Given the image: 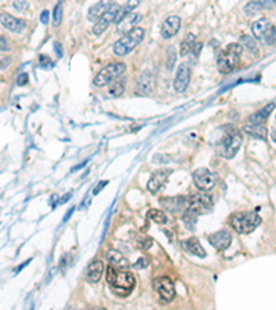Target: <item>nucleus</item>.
Masks as SVG:
<instances>
[{
  "label": "nucleus",
  "instance_id": "nucleus-17",
  "mask_svg": "<svg viewBox=\"0 0 276 310\" xmlns=\"http://www.w3.org/2000/svg\"><path fill=\"white\" fill-rule=\"evenodd\" d=\"M168 175H170V171H164V170H159V171H155L152 174V177L148 181V185H146V189L150 192V193H157V192L162 189L163 186L166 185L167 182Z\"/></svg>",
  "mask_w": 276,
  "mask_h": 310
},
{
  "label": "nucleus",
  "instance_id": "nucleus-5",
  "mask_svg": "<svg viewBox=\"0 0 276 310\" xmlns=\"http://www.w3.org/2000/svg\"><path fill=\"white\" fill-rule=\"evenodd\" d=\"M252 33L258 42L264 43L267 46H276V25L268 19L261 18L254 21L252 25Z\"/></svg>",
  "mask_w": 276,
  "mask_h": 310
},
{
  "label": "nucleus",
  "instance_id": "nucleus-43",
  "mask_svg": "<svg viewBox=\"0 0 276 310\" xmlns=\"http://www.w3.org/2000/svg\"><path fill=\"white\" fill-rule=\"evenodd\" d=\"M8 50V46H7V40L4 39V36H1V51H6Z\"/></svg>",
  "mask_w": 276,
  "mask_h": 310
},
{
  "label": "nucleus",
  "instance_id": "nucleus-31",
  "mask_svg": "<svg viewBox=\"0 0 276 310\" xmlns=\"http://www.w3.org/2000/svg\"><path fill=\"white\" fill-rule=\"evenodd\" d=\"M240 44H242V46H245L247 50H250V51H253L254 54H258L257 44H256V40L253 39L252 36H249V35L242 36V37H240Z\"/></svg>",
  "mask_w": 276,
  "mask_h": 310
},
{
  "label": "nucleus",
  "instance_id": "nucleus-7",
  "mask_svg": "<svg viewBox=\"0 0 276 310\" xmlns=\"http://www.w3.org/2000/svg\"><path fill=\"white\" fill-rule=\"evenodd\" d=\"M213 206H214V200H213V197L210 195H206V193L193 195L192 197H189V206H188L186 211H189L191 214L199 216V215L211 212Z\"/></svg>",
  "mask_w": 276,
  "mask_h": 310
},
{
  "label": "nucleus",
  "instance_id": "nucleus-13",
  "mask_svg": "<svg viewBox=\"0 0 276 310\" xmlns=\"http://www.w3.org/2000/svg\"><path fill=\"white\" fill-rule=\"evenodd\" d=\"M191 82V66L188 64H181L177 69L174 79V89L177 93H184Z\"/></svg>",
  "mask_w": 276,
  "mask_h": 310
},
{
  "label": "nucleus",
  "instance_id": "nucleus-37",
  "mask_svg": "<svg viewBox=\"0 0 276 310\" xmlns=\"http://www.w3.org/2000/svg\"><path fill=\"white\" fill-rule=\"evenodd\" d=\"M28 73H21L18 78H17V84L18 86H25V84L28 83Z\"/></svg>",
  "mask_w": 276,
  "mask_h": 310
},
{
  "label": "nucleus",
  "instance_id": "nucleus-42",
  "mask_svg": "<svg viewBox=\"0 0 276 310\" xmlns=\"http://www.w3.org/2000/svg\"><path fill=\"white\" fill-rule=\"evenodd\" d=\"M71 197H72V193H66V195H64V196L60 199V204H65Z\"/></svg>",
  "mask_w": 276,
  "mask_h": 310
},
{
  "label": "nucleus",
  "instance_id": "nucleus-16",
  "mask_svg": "<svg viewBox=\"0 0 276 310\" xmlns=\"http://www.w3.org/2000/svg\"><path fill=\"white\" fill-rule=\"evenodd\" d=\"M181 28V18L178 15H170L164 19V22L162 24L160 28V35L163 39H170L174 35H177V32Z\"/></svg>",
  "mask_w": 276,
  "mask_h": 310
},
{
  "label": "nucleus",
  "instance_id": "nucleus-30",
  "mask_svg": "<svg viewBox=\"0 0 276 310\" xmlns=\"http://www.w3.org/2000/svg\"><path fill=\"white\" fill-rule=\"evenodd\" d=\"M109 96L115 97V98H118L120 97L123 93H125V83L122 82V80H116L114 83L109 86Z\"/></svg>",
  "mask_w": 276,
  "mask_h": 310
},
{
  "label": "nucleus",
  "instance_id": "nucleus-27",
  "mask_svg": "<svg viewBox=\"0 0 276 310\" xmlns=\"http://www.w3.org/2000/svg\"><path fill=\"white\" fill-rule=\"evenodd\" d=\"M196 37L193 33H188L185 36V39H184V42L181 43V48H180V54L182 57H185L188 54L191 53L195 47V44H196Z\"/></svg>",
  "mask_w": 276,
  "mask_h": 310
},
{
  "label": "nucleus",
  "instance_id": "nucleus-15",
  "mask_svg": "<svg viewBox=\"0 0 276 310\" xmlns=\"http://www.w3.org/2000/svg\"><path fill=\"white\" fill-rule=\"evenodd\" d=\"M155 87V78L152 75V72L144 71L141 73V76L137 80V94L139 96H148L152 93V90Z\"/></svg>",
  "mask_w": 276,
  "mask_h": 310
},
{
  "label": "nucleus",
  "instance_id": "nucleus-1",
  "mask_svg": "<svg viewBox=\"0 0 276 310\" xmlns=\"http://www.w3.org/2000/svg\"><path fill=\"white\" fill-rule=\"evenodd\" d=\"M107 281L111 284L112 291L120 297L129 295L136 286V279L133 273L125 272L122 269H116L114 266H109L107 269Z\"/></svg>",
  "mask_w": 276,
  "mask_h": 310
},
{
  "label": "nucleus",
  "instance_id": "nucleus-40",
  "mask_svg": "<svg viewBox=\"0 0 276 310\" xmlns=\"http://www.w3.org/2000/svg\"><path fill=\"white\" fill-rule=\"evenodd\" d=\"M40 64H42V66L51 65V61L48 60L46 55H40Z\"/></svg>",
  "mask_w": 276,
  "mask_h": 310
},
{
  "label": "nucleus",
  "instance_id": "nucleus-21",
  "mask_svg": "<svg viewBox=\"0 0 276 310\" xmlns=\"http://www.w3.org/2000/svg\"><path fill=\"white\" fill-rule=\"evenodd\" d=\"M105 270V266H104V262L102 261H94L89 265V268L86 270V280L94 284V283H98L100 279L102 277V273Z\"/></svg>",
  "mask_w": 276,
  "mask_h": 310
},
{
  "label": "nucleus",
  "instance_id": "nucleus-33",
  "mask_svg": "<svg viewBox=\"0 0 276 310\" xmlns=\"http://www.w3.org/2000/svg\"><path fill=\"white\" fill-rule=\"evenodd\" d=\"M182 219H184V225H185L189 230H193L195 226H196V219H198V216L191 214L189 211H185V212H184V218H182Z\"/></svg>",
  "mask_w": 276,
  "mask_h": 310
},
{
  "label": "nucleus",
  "instance_id": "nucleus-39",
  "mask_svg": "<svg viewBox=\"0 0 276 310\" xmlns=\"http://www.w3.org/2000/svg\"><path fill=\"white\" fill-rule=\"evenodd\" d=\"M107 185H108V181H101V182L97 185L96 189L93 191V195H97V193H100V192L102 191V188H104V186H107Z\"/></svg>",
  "mask_w": 276,
  "mask_h": 310
},
{
  "label": "nucleus",
  "instance_id": "nucleus-24",
  "mask_svg": "<svg viewBox=\"0 0 276 310\" xmlns=\"http://www.w3.org/2000/svg\"><path fill=\"white\" fill-rule=\"evenodd\" d=\"M243 131L246 132L247 135H250L253 138H257V139H263L267 141L268 138V130L264 124H249L243 127Z\"/></svg>",
  "mask_w": 276,
  "mask_h": 310
},
{
  "label": "nucleus",
  "instance_id": "nucleus-36",
  "mask_svg": "<svg viewBox=\"0 0 276 310\" xmlns=\"http://www.w3.org/2000/svg\"><path fill=\"white\" fill-rule=\"evenodd\" d=\"M148 265H149V263H148V261H146V258H139V259H138L137 262L134 263L133 266H134L136 269H145Z\"/></svg>",
  "mask_w": 276,
  "mask_h": 310
},
{
  "label": "nucleus",
  "instance_id": "nucleus-14",
  "mask_svg": "<svg viewBox=\"0 0 276 310\" xmlns=\"http://www.w3.org/2000/svg\"><path fill=\"white\" fill-rule=\"evenodd\" d=\"M231 241H232V234L228 230H218L209 236V243L218 251L227 250L231 245Z\"/></svg>",
  "mask_w": 276,
  "mask_h": 310
},
{
  "label": "nucleus",
  "instance_id": "nucleus-48",
  "mask_svg": "<svg viewBox=\"0 0 276 310\" xmlns=\"http://www.w3.org/2000/svg\"><path fill=\"white\" fill-rule=\"evenodd\" d=\"M58 1H60V3H61V1H62V0H58Z\"/></svg>",
  "mask_w": 276,
  "mask_h": 310
},
{
  "label": "nucleus",
  "instance_id": "nucleus-3",
  "mask_svg": "<svg viewBox=\"0 0 276 310\" xmlns=\"http://www.w3.org/2000/svg\"><path fill=\"white\" fill-rule=\"evenodd\" d=\"M261 223V216L254 211L236 212L231 216V226L240 234H250Z\"/></svg>",
  "mask_w": 276,
  "mask_h": 310
},
{
  "label": "nucleus",
  "instance_id": "nucleus-4",
  "mask_svg": "<svg viewBox=\"0 0 276 310\" xmlns=\"http://www.w3.org/2000/svg\"><path fill=\"white\" fill-rule=\"evenodd\" d=\"M145 30L142 28H134L132 32H129L127 35H123L118 42L114 44V53L119 57L127 55L137 47L139 43L144 40Z\"/></svg>",
  "mask_w": 276,
  "mask_h": 310
},
{
  "label": "nucleus",
  "instance_id": "nucleus-20",
  "mask_svg": "<svg viewBox=\"0 0 276 310\" xmlns=\"http://www.w3.org/2000/svg\"><path fill=\"white\" fill-rule=\"evenodd\" d=\"M112 4H114V3H112L111 0H100L97 4H94V6L89 10V12H87V19L91 21V22H97L105 12L108 11L109 7L112 6Z\"/></svg>",
  "mask_w": 276,
  "mask_h": 310
},
{
  "label": "nucleus",
  "instance_id": "nucleus-28",
  "mask_svg": "<svg viewBox=\"0 0 276 310\" xmlns=\"http://www.w3.org/2000/svg\"><path fill=\"white\" fill-rule=\"evenodd\" d=\"M134 244L139 250H149L152 244H153V240L150 239L149 236H145V234H138L134 239Z\"/></svg>",
  "mask_w": 276,
  "mask_h": 310
},
{
  "label": "nucleus",
  "instance_id": "nucleus-38",
  "mask_svg": "<svg viewBox=\"0 0 276 310\" xmlns=\"http://www.w3.org/2000/svg\"><path fill=\"white\" fill-rule=\"evenodd\" d=\"M48 18H50V12H48V10H43L42 14H40V21H42V24H48Z\"/></svg>",
  "mask_w": 276,
  "mask_h": 310
},
{
  "label": "nucleus",
  "instance_id": "nucleus-8",
  "mask_svg": "<svg viewBox=\"0 0 276 310\" xmlns=\"http://www.w3.org/2000/svg\"><path fill=\"white\" fill-rule=\"evenodd\" d=\"M242 142H243V139H242L240 132L236 128H231V131L227 132V138H225V141L222 143V157H225V159L235 157V155L239 152Z\"/></svg>",
  "mask_w": 276,
  "mask_h": 310
},
{
  "label": "nucleus",
  "instance_id": "nucleus-19",
  "mask_svg": "<svg viewBox=\"0 0 276 310\" xmlns=\"http://www.w3.org/2000/svg\"><path fill=\"white\" fill-rule=\"evenodd\" d=\"M0 21H1V25H3L6 29L11 30V32H15V33H21V32L25 29V26H26L24 19L12 17L10 14H7V12H1V14H0Z\"/></svg>",
  "mask_w": 276,
  "mask_h": 310
},
{
  "label": "nucleus",
  "instance_id": "nucleus-25",
  "mask_svg": "<svg viewBox=\"0 0 276 310\" xmlns=\"http://www.w3.org/2000/svg\"><path fill=\"white\" fill-rule=\"evenodd\" d=\"M184 245H185V248L191 254H193V255H196V257L199 258H204L206 257V251H204V248L202 247V244H200V241H199L196 237H191V239H188L184 243Z\"/></svg>",
  "mask_w": 276,
  "mask_h": 310
},
{
  "label": "nucleus",
  "instance_id": "nucleus-11",
  "mask_svg": "<svg viewBox=\"0 0 276 310\" xmlns=\"http://www.w3.org/2000/svg\"><path fill=\"white\" fill-rule=\"evenodd\" d=\"M153 287H155V290H156L157 294H159V297H160L163 301L170 302V301L174 299L175 287L174 283L171 281V279H168L166 276L159 277V279H156L155 283H153Z\"/></svg>",
  "mask_w": 276,
  "mask_h": 310
},
{
  "label": "nucleus",
  "instance_id": "nucleus-22",
  "mask_svg": "<svg viewBox=\"0 0 276 310\" xmlns=\"http://www.w3.org/2000/svg\"><path fill=\"white\" fill-rule=\"evenodd\" d=\"M275 102H271L268 105H265L261 110H258L256 113H253L250 117H249V123L250 124H265V121L268 120V117L272 113V110L275 109Z\"/></svg>",
  "mask_w": 276,
  "mask_h": 310
},
{
  "label": "nucleus",
  "instance_id": "nucleus-47",
  "mask_svg": "<svg viewBox=\"0 0 276 310\" xmlns=\"http://www.w3.org/2000/svg\"><path fill=\"white\" fill-rule=\"evenodd\" d=\"M271 1H272V4L276 7V0H271Z\"/></svg>",
  "mask_w": 276,
  "mask_h": 310
},
{
  "label": "nucleus",
  "instance_id": "nucleus-10",
  "mask_svg": "<svg viewBox=\"0 0 276 310\" xmlns=\"http://www.w3.org/2000/svg\"><path fill=\"white\" fill-rule=\"evenodd\" d=\"M160 206L163 209H166L171 214H181V212H185L188 206H189V199L182 196H175V197H164L160 200Z\"/></svg>",
  "mask_w": 276,
  "mask_h": 310
},
{
  "label": "nucleus",
  "instance_id": "nucleus-9",
  "mask_svg": "<svg viewBox=\"0 0 276 310\" xmlns=\"http://www.w3.org/2000/svg\"><path fill=\"white\" fill-rule=\"evenodd\" d=\"M217 174L207 168H198L193 173V182L200 192H210L217 184Z\"/></svg>",
  "mask_w": 276,
  "mask_h": 310
},
{
  "label": "nucleus",
  "instance_id": "nucleus-23",
  "mask_svg": "<svg viewBox=\"0 0 276 310\" xmlns=\"http://www.w3.org/2000/svg\"><path fill=\"white\" fill-rule=\"evenodd\" d=\"M107 259H108V262L111 263V266H114L116 269H127L130 266V262H129V259H127L122 252L116 250H109L107 252Z\"/></svg>",
  "mask_w": 276,
  "mask_h": 310
},
{
  "label": "nucleus",
  "instance_id": "nucleus-18",
  "mask_svg": "<svg viewBox=\"0 0 276 310\" xmlns=\"http://www.w3.org/2000/svg\"><path fill=\"white\" fill-rule=\"evenodd\" d=\"M141 19V15L137 12H129L126 17L116 25V30L120 35H127L129 32H132L134 28H137L138 21Z\"/></svg>",
  "mask_w": 276,
  "mask_h": 310
},
{
  "label": "nucleus",
  "instance_id": "nucleus-32",
  "mask_svg": "<svg viewBox=\"0 0 276 310\" xmlns=\"http://www.w3.org/2000/svg\"><path fill=\"white\" fill-rule=\"evenodd\" d=\"M149 216L152 218V221H155L159 225L167 223V215L164 214L162 209H150Z\"/></svg>",
  "mask_w": 276,
  "mask_h": 310
},
{
  "label": "nucleus",
  "instance_id": "nucleus-41",
  "mask_svg": "<svg viewBox=\"0 0 276 310\" xmlns=\"http://www.w3.org/2000/svg\"><path fill=\"white\" fill-rule=\"evenodd\" d=\"M54 50H55V53H57V55L58 57H62V47H61V44L58 42H55L54 43Z\"/></svg>",
  "mask_w": 276,
  "mask_h": 310
},
{
  "label": "nucleus",
  "instance_id": "nucleus-29",
  "mask_svg": "<svg viewBox=\"0 0 276 310\" xmlns=\"http://www.w3.org/2000/svg\"><path fill=\"white\" fill-rule=\"evenodd\" d=\"M265 7L261 4V3H258L257 0H250L249 3H247L245 8H243V11L246 12L247 15H256L258 14L260 11H263Z\"/></svg>",
  "mask_w": 276,
  "mask_h": 310
},
{
  "label": "nucleus",
  "instance_id": "nucleus-34",
  "mask_svg": "<svg viewBox=\"0 0 276 310\" xmlns=\"http://www.w3.org/2000/svg\"><path fill=\"white\" fill-rule=\"evenodd\" d=\"M61 21H62V6H61V3H58L54 7V11H53V25L60 26Z\"/></svg>",
  "mask_w": 276,
  "mask_h": 310
},
{
  "label": "nucleus",
  "instance_id": "nucleus-26",
  "mask_svg": "<svg viewBox=\"0 0 276 310\" xmlns=\"http://www.w3.org/2000/svg\"><path fill=\"white\" fill-rule=\"evenodd\" d=\"M139 4V0H127V3L125 4L123 7H120L119 12H118V15L115 18V24H119L120 21L123 19V18L126 17L129 12H132L136 7Z\"/></svg>",
  "mask_w": 276,
  "mask_h": 310
},
{
  "label": "nucleus",
  "instance_id": "nucleus-2",
  "mask_svg": "<svg viewBox=\"0 0 276 310\" xmlns=\"http://www.w3.org/2000/svg\"><path fill=\"white\" fill-rule=\"evenodd\" d=\"M243 51V46L240 43H232L224 51L220 53L217 58V68L221 72L222 75H228L232 71L236 69L239 65L240 55Z\"/></svg>",
  "mask_w": 276,
  "mask_h": 310
},
{
  "label": "nucleus",
  "instance_id": "nucleus-6",
  "mask_svg": "<svg viewBox=\"0 0 276 310\" xmlns=\"http://www.w3.org/2000/svg\"><path fill=\"white\" fill-rule=\"evenodd\" d=\"M125 71H126V65L123 62L111 64V65L102 68L101 71L97 73V76L94 78V84L98 87L107 86V84L118 80V78H120L125 73Z\"/></svg>",
  "mask_w": 276,
  "mask_h": 310
},
{
  "label": "nucleus",
  "instance_id": "nucleus-12",
  "mask_svg": "<svg viewBox=\"0 0 276 310\" xmlns=\"http://www.w3.org/2000/svg\"><path fill=\"white\" fill-rule=\"evenodd\" d=\"M120 10V6L119 4H116V3H114L112 6L109 7V10L104 15H102L98 21H97L96 24H94V26H93V32H94V35H101V33H104L105 30L108 29V26L112 22H115V18H116V15H118V12H119Z\"/></svg>",
  "mask_w": 276,
  "mask_h": 310
},
{
  "label": "nucleus",
  "instance_id": "nucleus-44",
  "mask_svg": "<svg viewBox=\"0 0 276 310\" xmlns=\"http://www.w3.org/2000/svg\"><path fill=\"white\" fill-rule=\"evenodd\" d=\"M57 202L60 203V200H58V196H57V195H53V196H51V207H53V208L55 207Z\"/></svg>",
  "mask_w": 276,
  "mask_h": 310
},
{
  "label": "nucleus",
  "instance_id": "nucleus-35",
  "mask_svg": "<svg viewBox=\"0 0 276 310\" xmlns=\"http://www.w3.org/2000/svg\"><path fill=\"white\" fill-rule=\"evenodd\" d=\"M12 7H14L17 11L24 12V11H26L28 8H29V3H28L26 0H14V3H12Z\"/></svg>",
  "mask_w": 276,
  "mask_h": 310
},
{
  "label": "nucleus",
  "instance_id": "nucleus-45",
  "mask_svg": "<svg viewBox=\"0 0 276 310\" xmlns=\"http://www.w3.org/2000/svg\"><path fill=\"white\" fill-rule=\"evenodd\" d=\"M73 211H75V207H72V208L69 209V211H68V212H66V215L65 216H64V222H66L68 221V219H69V216H71V215L73 214Z\"/></svg>",
  "mask_w": 276,
  "mask_h": 310
},
{
  "label": "nucleus",
  "instance_id": "nucleus-46",
  "mask_svg": "<svg viewBox=\"0 0 276 310\" xmlns=\"http://www.w3.org/2000/svg\"><path fill=\"white\" fill-rule=\"evenodd\" d=\"M271 135H272V139L276 141V125H275V128H274V131L271 132Z\"/></svg>",
  "mask_w": 276,
  "mask_h": 310
}]
</instances>
